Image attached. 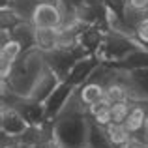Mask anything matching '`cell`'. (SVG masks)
Returning a JSON list of instances; mask_svg holds the SVG:
<instances>
[{"label":"cell","mask_w":148,"mask_h":148,"mask_svg":"<svg viewBox=\"0 0 148 148\" xmlns=\"http://www.w3.org/2000/svg\"><path fill=\"white\" fill-rule=\"evenodd\" d=\"M45 66L47 64H45L43 51L38 47H32L28 51H23V54L13 62L10 71L2 79L10 84V88L15 94L23 96V98H28Z\"/></svg>","instance_id":"obj_1"},{"label":"cell","mask_w":148,"mask_h":148,"mask_svg":"<svg viewBox=\"0 0 148 148\" xmlns=\"http://www.w3.org/2000/svg\"><path fill=\"white\" fill-rule=\"evenodd\" d=\"M135 49H139V45L135 43V40L131 36H126L122 32L109 28L107 34H105L103 45L98 51V56L103 62H118L122 58H126Z\"/></svg>","instance_id":"obj_2"},{"label":"cell","mask_w":148,"mask_h":148,"mask_svg":"<svg viewBox=\"0 0 148 148\" xmlns=\"http://www.w3.org/2000/svg\"><path fill=\"white\" fill-rule=\"evenodd\" d=\"M43 56H45V64L60 77V81L68 79L71 68L77 62L75 54H73L71 49H68V47H56L53 51H45Z\"/></svg>","instance_id":"obj_3"},{"label":"cell","mask_w":148,"mask_h":148,"mask_svg":"<svg viewBox=\"0 0 148 148\" xmlns=\"http://www.w3.org/2000/svg\"><path fill=\"white\" fill-rule=\"evenodd\" d=\"M122 81L130 90L131 101H143L148 103V68L130 69L122 73Z\"/></svg>","instance_id":"obj_4"},{"label":"cell","mask_w":148,"mask_h":148,"mask_svg":"<svg viewBox=\"0 0 148 148\" xmlns=\"http://www.w3.org/2000/svg\"><path fill=\"white\" fill-rule=\"evenodd\" d=\"M124 126L127 127V131L131 133V137L145 139L148 133V103L143 101H131V111L127 114Z\"/></svg>","instance_id":"obj_5"},{"label":"cell","mask_w":148,"mask_h":148,"mask_svg":"<svg viewBox=\"0 0 148 148\" xmlns=\"http://www.w3.org/2000/svg\"><path fill=\"white\" fill-rule=\"evenodd\" d=\"M32 23L36 28H60L62 26V11L56 0H45L38 6L32 15Z\"/></svg>","instance_id":"obj_6"},{"label":"cell","mask_w":148,"mask_h":148,"mask_svg":"<svg viewBox=\"0 0 148 148\" xmlns=\"http://www.w3.org/2000/svg\"><path fill=\"white\" fill-rule=\"evenodd\" d=\"M75 88L77 86H73L69 81H60V84H58V86L51 92L49 98L43 101L47 120H54V118H56V114L62 111V107H64L66 101L69 99V96L75 92Z\"/></svg>","instance_id":"obj_7"},{"label":"cell","mask_w":148,"mask_h":148,"mask_svg":"<svg viewBox=\"0 0 148 148\" xmlns=\"http://www.w3.org/2000/svg\"><path fill=\"white\" fill-rule=\"evenodd\" d=\"M101 62L103 60H101L98 54H88V56L81 58V60L75 62V66L71 68V71H69L66 81H69L73 86H81V84H84L90 79V75L96 71V68H98Z\"/></svg>","instance_id":"obj_8"},{"label":"cell","mask_w":148,"mask_h":148,"mask_svg":"<svg viewBox=\"0 0 148 148\" xmlns=\"http://www.w3.org/2000/svg\"><path fill=\"white\" fill-rule=\"evenodd\" d=\"M58 84H60V77H58L56 73L49 68V66H45L43 71H41V75H40V79L36 81V84H34V88H32V92H30L28 98H32V99L41 101V103H43V101L51 96V92H53Z\"/></svg>","instance_id":"obj_9"},{"label":"cell","mask_w":148,"mask_h":148,"mask_svg":"<svg viewBox=\"0 0 148 148\" xmlns=\"http://www.w3.org/2000/svg\"><path fill=\"white\" fill-rule=\"evenodd\" d=\"M28 127V122L25 120V116L17 111V109H2L0 112V130L8 135H19L25 133V130Z\"/></svg>","instance_id":"obj_10"},{"label":"cell","mask_w":148,"mask_h":148,"mask_svg":"<svg viewBox=\"0 0 148 148\" xmlns=\"http://www.w3.org/2000/svg\"><path fill=\"white\" fill-rule=\"evenodd\" d=\"M13 109H17V111L25 116V120L28 122V126L40 124V122H43V120H47V116H45V105L41 103V101L32 99V98H21Z\"/></svg>","instance_id":"obj_11"},{"label":"cell","mask_w":148,"mask_h":148,"mask_svg":"<svg viewBox=\"0 0 148 148\" xmlns=\"http://www.w3.org/2000/svg\"><path fill=\"white\" fill-rule=\"evenodd\" d=\"M107 30H109V26H105V25H90V26H86V28L81 32L79 41L88 49L90 54H98L99 47L103 45Z\"/></svg>","instance_id":"obj_12"},{"label":"cell","mask_w":148,"mask_h":148,"mask_svg":"<svg viewBox=\"0 0 148 148\" xmlns=\"http://www.w3.org/2000/svg\"><path fill=\"white\" fill-rule=\"evenodd\" d=\"M86 148H116L111 141L107 130L99 126L90 114H88V133H86Z\"/></svg>","instance_id":"obj_13"},{"label":"cell","mask_w":148,"mask_h":148,"mask_svg":"<svg viewBox=\"0 0 148 148\" xmlns=\"http://www.w3.org/2000/svg\"><path fill=\"white\" fill-rule=\"evenodd\" d=\"M11 40H15L25 51L36 47V25L32 21H21L15 28L10 30Z\"/></svg>","instance_id":"obj_14"},{"label":"cell","mask_w":148,"mask_h":148,"mask_svg":"<svg viewBox=\"0 0 148 148\" xmlns=\"http://www.w3.org/2000/svg\"><path fill=\"white\" fill-rule=\"evenodd\" d=\"M23 51L25 49H23L15 40H10L8 43L0 45V73H2V77L10 71V68L13 66V62L23 54Z\"/></svg>","instance_id":"obj_15"},{"label":"cell","mask_w":148,"mask_h":148,"mask_svg":"<svg viewBox=\"0 0 148 148\" xmlns=\"http://www.w3.org/2000/svg\"><path fill=\"white\" fill-rule=\"evenodd\" d=\"M109 64H112L114 68L126 69V71H130V69H139V68H148V51L139 47V49L131 51L126 58H122V60H118V62H109Z\"/></svg>","instance_id":"obj_16"},{"label":"cell","mask_w":148,"mask_h":148,"mask_svg":"<svg viewBox=\"0 0 148 148\" xmlns=\"http://www.w3.org/2000/svg\"><path fill=\"white\" fill-rule=\"evenodd\" d=\"M77 92H79L81 99H83L88 107L98 103L101 99H105V86H101L99 83H94V81H86L84 84L77 86Z\"/></svg>","instance_id":"obj_17"},{"label":"cell","mask_w":148,"mask_h":148,"mask_svg":"<svg viewBox=\"0 0 148 148\" xmlns=\"http://www.w3.org/2000/svg\"><path fill=\"white\" fill-rule=\"evenodd\" d=\"M41 2H45V0H8L6 8H11L23 21H32L34 11L38 10Z\"/></svg>","instance_id":"obj_18"},{"label":"cell","mask_w":148,"mask_h":148,"mask_svg":"<svg viewBox=\"0 0 148 148\" xmlns=\"http://www.w3.org/2000/svg\"><path fill=\"white\" fill-rule=\"evenodd\" d=\"M36 47L45 51H53L58 47V28H36Z\"/></svg>","instance_id":"obj_19"},{"label":"cell","mask_w":148,"mask_h":148,"mask_svg":"<svg viewBox=\"0 0 148 148\" xmlns=\"http://www.w3.org/2000/svg\"><path fill=\"white\" fill-rule=\"evenodd\" d=\"M107 133H109V137H111V141L114 143V146L116 148H120V146H124L127 141L131 139V133L127 131V127L124 126V124H116V122H111L107 127Z\"/></svg>","instance_id":"obj_20"},{"label":"cell","mask_w":148,"mask_h":148,"mask_svg":"<svg viewBox=\"0 0 148 148\" xmlns=\"http://www.w3.org/2000/svg\"><path fill=\"white\" fill-rule=\"evenodd\" d=\"M148 19V11L146 10H137V8H131V6H126V13H124V21L127 23L131 30H137V26L141 23H145Z\"/></svg>","instance_id":"obj_21"},{"label":"cell","mask_w":148,"mask_h":148,"mask_svg":"<svg viewBox=\"0 0 148 148\" xmlns=\"http://www.w3.org/2000/svg\"><path fill=\"white\" fill-rule=\"evenodd\" d=\"M23 19L15 13L11 8H2L0 10V28L2 30H11L21 23Z\"/></svg>","instance_id":"obj_22"},{"label":"cell","mask_w":148,"mask_h":148,"mask_svg":"<svg viewBox=\"0 0 148 148\" xmlns=\"http://www.w3.org/2000/svg\"><path fill=\"white\" fill-rule=\"evenodd\" d=\"M131 111V99L130 101H120V103H111V112H112V122L124 124Z\"/></svg>","instance_id":"obj_23"},{"label":"cell","mask_w":148,"mask_h":148,"mask_svg":"<svg viewBox=\"0 0 148 148\" xmlns=\"http://www.w3.org/2000/svg\"><path fill=\"white\" fill-rule=\"evenodd\" d=\"M120 148H148V141H145V139H137V137H131L126 145L120 146Z\"/></svg>","instance_id":"obj_24"},{"label":"cell","mask_w":148,"mask_h":148,"mask_svg":"<svg viewBox=\"0 0 148 148\" xmlns=\"http://www.w3.org/2000/svg\"><path fill=\"white\" fill-rule=\"evenodd\" d=\"M127 6L137 8V10H146V11H148V0H127Z\"/></svg>","instance_id":"obj_25"},{"label":"cell","mask_w":148,"mask_h":148,"mask_svg":"<svg viewBox=\"0 0 148 148\" xmlns=\"http://www.w3.org/2000/svg\"><path fill=\"white\" fill-rule=\"evenodd\" d=\"M83 148H86V146H83Z\"/></svg>","instance_id":"obj_26"}]
</instances>
